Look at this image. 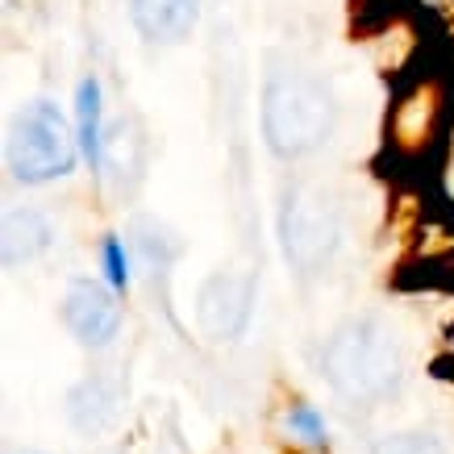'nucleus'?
Instances as JSON below:
<instances>
[{
  "label": "nucleus",
  "mask_w": 454,
  "mask_h": 454,
  "mask_svg": "<svg viewBox=\"0 0 454 454\" xmlns=\"http://www.w3.org/2000/svg\"><path fill=\"white\" fill-rule=\"evenodd\" d=\"M262 142L276 159H304L333 134L338 105L313 71L279 67L262 83Z\"/></svg>",
  "instance_id": "f257e3e1"
},
{
  "label": "nucleus",
  "mask_w": 454,
  "mask_h": 454,
  "mask_svg": "<svg viewBox=\"0 0 454 454\" xmlns=\"http://www.w3.org/2000/svg\"><path fill=\"white\" fill-rule=\"evenodd\" d=\"M325 384L346 400H380L400 384L404 355L392 325L380 317H350L330 333L321 350Z\"/></svg>",
  "instance_id": "f03ea898"
},
{
  "label": "nucleus",
  "mask_w": 454,
  "mask_h": 454,
  "mask_svg": "<svg viewBox=\"0 0 454 454\" xmlns=\"http://www.w3.org/2000/svg\"><path fill=\"white\" fill-rule=\"evenodd\" d=\"M80 154V134L51 100H29L9 125L4 163L17 184H51L71 176Z\"/></svg>",
  "instance_id": "7ed1b4c3"
},
{
  "label": "nucleus",
  "mask_w": 454,
  "mask_h": 454,
  "mask_svg": "<svg viewBox=\"0 0 454 454\" xmlns=\"http://www.w3.org/2000/svg\"><path fill=\"white\" fill-rule=\"evenodd\" d=\"M276 234L292 271L296 276H317L342 247V217L317 188L296 184V188L284 192Z\"/></svg>",
  "instance_id": "20e7f679"
},
{
  "label": "nucleus",
  "mask_w": 454,
  "mask_h": 454,
  "mask_svg": "<svg viewBox=\"0 0 454 454\" xmlns=\"http://www.w3.org/2000/svg\"><path fill=\"white\" fill-rule=\"evenodd\" d=\"M259 279L242 271H213L196 292V325L208 342H238L250 330Z\"/></svg>",
  "instance_id": "39448f33"
},
{
  "label": "nucleus",
  "mask_w": 454,
  "mask_h": 454,
  "mask_svg": "<svg viewBox=\"0 0 454 454\" xmlns=\"http://www.w3.org/2000/svg\"><path fill=\"white\" fill-rule=\"evenodd\" d=\"M117 296L121 292L113 284H105V279H92V276L71 279L63 301H59V317H63L71 338L80 346H88V350H105L117 338V330H121V304H117Z\"/></svg>",
  "instance_id": "423d86ee"
},
{
  "label": "nucleus",
  "mask_w": 454,
  "mask_h": 454,
  "mask_svg": "<svg viewBox=\"0 0 454 454\" xmlns=\"http://www.w3.org/2000/svg\"><path fill=\"white\" fill-rule=\"evenodd\" d=\"M129 21L142 34V42L179 46L192 38L200 21V0H129Z\"/></svg>",
  "instance_id": "0eeeda50"
},
{
  "label": "nucleus",
  "mask_w": 454,
  "mask_h": 454,
  "mask_svg": "<svg viewBox=\"0 0 454 454\" xmlns=\"http://www.w3.org/2000/svg\"><path fill=\"white\" fill-rule=\"evenodd\" d=\"M75 134L92 171L109 167V125H105V88L97 75H83L75 88Z\"/></svg>",
  "instance_id": "6e6552de"
},
{
  "label": "nucleus",
  "mask_w": 454,
  "mask_h": 454,
  "mask_svg": "<svg viewBox=\"0 0 454 454\" xmlns=\"http://www.w3.org/2000/svg\"><path fill=\"white\" fill-rule=\"evenodd\" d=\"M51 242H55V225H51V217L42 208L26 205V208H9L4 213V238H0L4 267H26L38 254H46Z\"/></svg>",
  "instance_id": "1a4fd4ad"
},
{
  "label": "nucleus",
  "mask_w": 454,
  "mask_h": 454,
  "mask_svg": "<svg viewBox=\"0 0 454 454\" xmlns=\"http://www.w3.org/2000/svg\"><path fill=\"white\" fill-rule=\"evenodd\" d=\"M117 404H121V392H117V384H109V380L92 375V380H83V384L71 387L67 417H71V426L83 429V434H100L105 426H113Z\"/></svg>",
  "instance_id": "9d476101"
},
{
  "label": "nucleus",
  "mask_w": 454,
  "mask_h": 454,
  "mask_svg": "<svg viewBox=\"0 0 454 454\" xmlns=\"http://www.w3.org/2000/svg\"><path fill=\"white\" fill-rule=\"evenodd\" d=\"M134 247H138V254L146 262H159V267H167V262L179 254V242L171 234H167V225H159V221H138L134 225Z\"/></svg>",
  "instance_id": "9b49d317"
},
{
  "label": "nucleus",
  "mask_w": 454,
  "mask_h": 454,
  "mask_svg": "<svg viewBox=\"0 0 454 454\" xmlns=\"http://www.w3.org/2000/svg\"><path fill=\"white\" fill-rule=\"evenodd\" d=\"M284 426L296 442H309V446H325L330 438V426H325V417L317 413L313 404H292L288 417H284Z\"/></svg>",
  "instance_id": "f8f14e48"
},
{
  "label": "nucleus",
  "mask_w": 454,
  "mask_h": 454,
  "mask_svg": "<svg viewBox=\"0 0 454 454\" xmlns=\"http://www.w3.org/2000/svg\"><path fill=\"white\" fill-rule=\"evenodd\" d=\"M100 271H105V284H113L117 292L129 288V247H125V238L109 234L100 242Z\"/></svg>",
  "instance_id": "ddd939ff"
},
{
  "label": "nucleus",
  "mask_w": 454,
  "mask_h": 454,
  "mask_svg": "<svg viewBox=\"0 0 454 454\" xmlns=\"http://www.w3.org/2000/svg\"><path fill=\"white\" fill-rule=\"evenodd\" d=\"M372 454H446L434 434H387L372 446Z\"/></svg>",
  "instance_id": "4468645a"
},
{
  "label": "nucleus",
  "mask_w": 454,
  "mask_h": 454,
  "mask_svg": "<svg viewBox=\"0 0 454 454\" xmlns=\"http://www.w3.org/2000/svg\"><path fill=\"white\" fill-rule=\"evenodd\" d=\"M34 454H42V450H34Z\"/></svg>",
  "instance_id": "2eb2a0df"
}]
</instances>
